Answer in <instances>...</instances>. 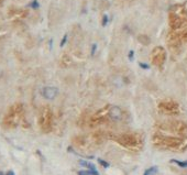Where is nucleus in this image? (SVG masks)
<instances>
[{
	"mask_svg": "<svg viewBox=\"0 0 187 175\" xmlns=\"http://www.w3.org/2000/svg\"><path fill=\"white\" fill-rule=\"evenodd\" d=\"M153 145L161 150L173 152H184L187 149V138L157 132L152 137Z\"/></svg>",
	"mask_w": 187,
	"mask_h": 175,
	"instance_id": "nucleus-1",
	"label": "nucleus"
},
{
	"mask_svg": "<svg viewBox=\"0 0 187 175\" xmlns=\"http://www.w3.org/2000/svg\"><path fill=\"white\" fill-rule=\"evenodd\" d=\"M113 140L117 143H119L121 147L131 150V151H140L143 148V137L140 133L136 132H128V133H121L118 136L113 137Z\"/></svg>",
	"mask_w": 187,
	"mask_h": 175,
	"instance_id": "nucleus-2",
	"label": "nucleus"
},
{
	"mask_svg": "<svg viewBox=\"0 0 187 175\" xmlns=\"http://www.w3.org/2000/svg\"><path fill=\"white\" fill-rule=\"evenodd\" d=\"M24 109L22 104H14L12 105L7 111L4 118V127L6 129L17 128L23 118Z\"/></svg>",
	"mask_w": 187,
	"mask_h": 175,
	"instance_id": "nucleus-3",
	"label": "nucleus"
},
{
	"mask_svg": "<svg viewBox=\"0 0 187 175\" xmlns=\"http://www.w3.org/2000/svg\"><path fill=\"white\" fill-rule=\"evenodd\" d=\"M157 128L163 132H170L173 136L186 137L187 134V125L183 121L178 120H168L163 121L157 125Z\"/></svg>",
	"mask_w": 187,
	"mask_h": 175,
	"instance_id": "nucleus-4",
	"label": "nucleus"
},
{
	"mask_svg": "<svg viewBox=\"0 0 187 175\" xmlns=\"http://www.w3.org/2000/svg\"><path fill=\"white\" fill-rule=\"evenodd\" d=\"M39 126L43 132L49 133L53 128V113L50 107H43L39 115Z\"/></svg>",
	"mask_w": 187,
	"mask_h": 175,
	"instance_id": "nucleus-5",
	"label": "nucleus"
},
{
	"mask_svg": "<svg viewBox=\"0 0 187 175\" xmlns=\"http://www.w3.org/2000/svg\"><path fill=\"white\" fill-rule=\"evenodd\" d=\"M159 110L164 115L168 116H176L180 113V107L179 105L173 99H165L162 100L159 104Z\"/></svg>",
	"mask_w": 187,
	"mask_h": 175,
	"instance_id": "nucleus-6",
	"label": "nucleus"
},
{
	"mask_svg": "<svg viewBox=\"0 0 187 175\" xmlns=\"http://www.w3.org/2000/svg\"><path fill=\"white\" fill-rule=\"evenodd\" d=\"M151 62L153 65L162 67L166 62V51L162 46H156L151 53Z\"/></svg>",
	"mask_w": 187,
	"mask_h": 175,
	"instance_id": "nucleus-7",
	"label": "nucleus"
},
{
	"mask_svg": "<svg viewBox=\"0 0 187 175\" xmlns=\"http://www.w3.org/2000/svg\"><path fill=\"white\" fill-rule=\"evenodd\" d=\"M110 120L109 116V106H106L102 109L98 110L91 118H90V125L91 126H98L105 123L107 121Z\"/></svg>",
	"mask_w": 187,
	"mask_h": 175,
	"instance_id": "nucleus-8",
	"label": "nucleus"
},
{
	"mask_svg": "<svg viewBox=\"0 0 187 175\" xmlns=\"http://www.w3.org/2000/svg\"><path fill=\"white\" fill-rule=\"evenodd\" d=\"M109 116H110V120L120 121L123 118V111H122V109L120 107L109 106Z\"/></svg>",
	"mask_w": 187,
	"mask_h": 175,
	"instance_id": "nucleus-9",
	"label": "nucleus"
},
{
	"mask_svg": "<svg viewBox=\"0 0 187 175\" xmlns=\"http://www.w3.org/2000/svg\"><path fill=\"white\" fill-rule=\"evenodd\" d=\"M57 93H59L57 88L52 87V86H47V87H44L42 89L43 97L46 98V99H54V98L56 97Z\"/></svg>",
	"mask_w": 187,
	"mask_h": 175,
	"instance_id": "nucleus-10",
	"label": "nucleus"
},
{
	"mask_svg": "<svg viewBox=\"0 0 187 175\" xmlns=\"http://www.w3.org/2000/svg\"><path fill=\"white\" fill-rule=\"evenodd\" d=\"M78 164L80 165V166H84V167H87L88 170H96V166H95V164L90 163V162H87V161H79Z\"/></svg>",
	"mask_w": 187,
	"mask_h": 175,
	"instance_id": "nucleus-11",
	"label": "nucleus"
},
{
	"mask_svg": "<svg viewBox=\"0 0 187 175\" xmlns=\"http://www.w3.org/2000/svg\"><path fill=\"white\" fill-rule=\"evenodd\" d=\"M171 163L176 164L177 166L182 167V168H186V167H187V160H186V161H179V160L173 159V160H171Z\"/></svg>",
	"mask_w": 187,
	"mask_h": 175,
	"instance_id": "nucleus-12",
	"label": "nucleus"
},
{
	"mask_svg": "<svg viewBox=\"0 0 187 175\" xmlns=\"http://www.w3.org/2000/svg\"><path fill=\"white\" fill-rule=\"evenodd\" d=\"M157 172H159L157 166H151V167H149L148 170H145L143 175H155Z\"/></svg>",
	"mask_w": 187,
	"mask_h": 175,
	"instance_id": "nucleus-13",
	"label": "nucleus"
},
{
	"mask_svg": "<svg viewBox=\"0 0 187 175\" xmlns=\"http://www.w3.org/2000/svg\"><path fill=\"white\" fill-rule=\"evenodd\" d=\"M78 175H99V173L97 172V170H88V171H79Z\"/></svg>",
	"mask_w": 187,
	"mask_h": 175,
	"instance_id": "nucleus-14",
	"label": "nucleus"
},
{
	"mask_svg": "<svg viewBox=\"0 0 187 175\" xmlns=\"http://www.w3.org/2000/svg\"><path fill=\"white\" fill-rule=\"evenodd\" d=\"M98 162H99V164H101L104 167H109V163L106 162V161H104L102 159H98Z\"/></svg>",
	"mask_w": 187,
	"mask_h": 175,
	"instance_id": "nucleus-15",
	"label": "nucleus"
},
{
	"mask_svg": "<svg viewBox=\"0 0 187 175\" xmlns=\"http://www.w3.org/2000/svg\"><path fill=\"white\" fill-rule=\"evenodd\" d=\"M30 6H31L32 8H34V9L39 8V4H38V1H36V0H34V1H32Z\"/></svg>",
	"mask_w": 187,
	"mask_h": 175,
	"instance_id": "nucleus-16",
	"label": "nucleus"
},
{
	"mask_svg": "<svg viewBox=\"0 0 187 175\" xmlns=\"http://www.w3.org/2000/svg\"><path fill=\"white\" fill-rule=\"evenodd\" d=\"M66 40H67V35H64V38H63L62 42H61V46H63V45L66 43Z\"/></svg>",
	"mask_w": 187,
	"mask_h": 175,
	"instance_id": "nucleus-17",
	"label": "nucleus"
},
{
	"mask_svg": "<svg viewBox=\"0 0 187 175\" xmlns=\"http://www.w3.org/2000/svg\"><path fill=\"white\" fill-rule=\"evenodd\" d=\"M108 22V17L107 16H104V21H102V25H106Z\"/></svg>",
	"mask_w": 187,
	"mask_h": 175,
	"instance_id": "nucleus-18",
	"label": "nucleus"
},
{
	"mask_svg": "<svg viewBox=\"0 0 187 175\" xmlns=\"http://www.w3.org/2000/svg\"><path fill=\"white\" fill-rule=\"evenodd\" d=\"M139 64H140V66L142 67V68H145V70H149V68H150V67H149V65H145V64H143V63H139Z\"/></svg>",
	"mask_w": 187,
	"mask_h": 175,
	"instance_id": "nucleus-19",
	"label": "nucleus"
},
{
	"mask_svg": "<svg viewBox=\"0 0 187 175\" xmlns=\"http://www.w3.org/2000/svg\"><path fill=\"white\" fill-rule=\"evenodd\" d=\"M132 57H133V51H130V52H129V58L132 60Z\"/></svg>",
	"mask_w": 187,
	"mask_h": 175,
	"instance_id": "nucleus-20",
	"label": "nucleus"
},
{
	"mask_svg": "<svg viewBox=\"0 0 187 175\" xmlns=\"http://www.w3.org/2000/svg\"><path fill=\"white\" fill-rule=\"evenodd\" d=\"M95 51H96V44H94V45H93V51H91V55L95 53Z\"/></svg>",
	"mask_w": 187,
	"mask_h": 175,
	"instance_id": "nucleus-21",
	"label": "nucleus"
},
{
	"mask_svg": "<svg viewBox=\"0 0 187 175\" xmlns=\"http://www.w3.org/2000/svg\"><path fill=\"white\" fill-rule=\"evenodd\" d=\"M6 175H14V173H13V172H12V171H9L8 173H7V174H6Z\"/></svg>",
	"mask_w": 187,
	"mask_h": 175,
	"instance_id": "nucleus-22",
	"label": "nucleus"
},
{
	"mask_svg": "<svg viewBox=\"0 0 187 175\" xmlns=\"http://www.w3.org/2000/svg\"><path fill=\"white\" fill-rule=\"evenodd\" d=\"M184 11H185V15H186V17H187V8L184 9Z\"/></svg>",
	"mask_w": 187,
	"mask_h": 175,
	"instance_id": "nucleus-23",
	"label": "nucleus"
},
{
	"mask_svg": "<svg viewBox=\"0 0 187 175\" xmlns=\"http://www.w3.org/2000/svg\"><path fill=\"white\" fill-rule=\"evenodd\" d=\"M1 76H2V70H0V77H1Z\"/></svg>",
	"mask_w": 187,
	"mask_h": 175,
	"instance_id": "nucleus-24",
	"label": "nucleus"
}]
</instances>
